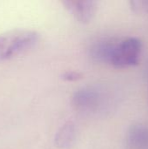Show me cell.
<instances>
[{"label":"cell","instance_id":"1","mask_svg":"<svg viewBox=\"0 0 148 149\" xmlns=\"http://www.w3.org/2000/svg\"><path fill=\"white\" fill-rule=\"evenodd\" d=\"M38 40V34L31 30H12L0 35V63L30 49Z\"/></svg>","mask_w":148,"mask_h":149},{"label":"cell","instance_id":"2","mask_svg":"<svg viewBox=\"0 0 148 149\" xmlns=\"http://www.w3.org/2000/svg\"><path fill=\"white\" fill-rule=\"evenodd\" d=\"M142 50L141 41L135 37L127 38L115 43L109 63L116 68H127L136 65Z\"/></svg>","mask_w":148,"mask_h":149},{"label":"cell","instance_id":"3","mask_svg":"<svg viewBox=\"0 0 148 149\" xmlns=\"http://www.w3.org/2000/svg\"><path fill=\"white\" fill-rule=\"evenodd\" d=\"M66 10L79 22H90L97 10V3L92 0H66L63 2Z\"/></svg>","mask_w":148,"mask_h":149},{"label":"cell","instance_id":"4","mask_svg":"<svg viewBox=\"0 0 148 149\" xmlns=\"http://www.w3.org/2000/svg\"><path fill=\"white\" fill-rule=\"evenodd\" d=\"M99 100V95L95 90L83 88L75 93L73 104L79 110H91L98 105Z\"/></svg>","mask_w":148,"mask_h":149},{"label":"cell","instance_id":"5","mask_svg":"<svg viewBox=\"0 0 148 149\" xmlns=\"http://www.w3.org/2000/svg\"><path fill=\"white\" fill-rule=\"evenodd\" d=\"M128 146L133 149H146L148 148V128L136 125L132 127L126 136Z\"/></svg>","mask_w":148,"mask_h":149},{"label":"cell","instance_id":"6","mask_svg":"<svg viewBox=\"0 0 148 149\" xmlns=\"http://www.w3.org/2000/svg\"><path fill=\"white\" fill-rule=\"evenodd\" d=\"M75 138V125L72 122H67L57 133L55 138L56 145L61 148H68L73 144Z\"/></svg>","mask_w":148,"mask_h":149},{"label":"cell","instance_id":"7","mask_svg":"<svg viewBox=\"0 0 148 149\" xmlns=\"http://www.w3.org/2000/svg\"><path fill=\"white\" fill-rule=\"evenodd\" d=\"M114 45L115 42L100 41L93 45L91 50V55L97 61L109 63Z\"/></svg>","mask_w":148,"mask_h":149},{"label":"cell","instance_id":"8","mask_svg":"<svg viewBox=\"0 0 148 149\" xmlns=\"http://www.w3.org/2000/svg\"><path fill=\"white\" fill-rule=\"evenodd\" d=\"M81 78V74L79 72H66L64 75H63V79L65 80H67V81H75V80H78Z\"/></svg>","mask_w":148,"mask_h":149}]
</instances>
